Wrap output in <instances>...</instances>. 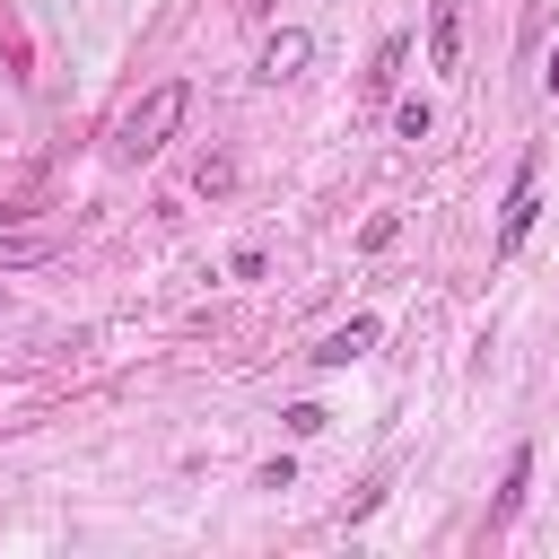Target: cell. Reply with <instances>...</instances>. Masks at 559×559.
<instances>
[{"mask_svg":"<svg viewBox=\"0 0 559 559\" xmlns=\"http://www.w3.org/2000/svg\"><path fill=\"white\" fill-rule=\"evenodd\" d=\"M183 114H192V96H183L175 79H166V87H148V96L122 114V131H114V140H122V157H157V148L183 131Z\"/></svg>","mask_w":559,"mask_h":559,"instance_id":"1","label":"cell"},{"mask_svg":"<svg viewBox=\"0 0 559 559\" xmlns=\"http://www.w3.org/2000/svg\"><path fill=\"white\" fill-rule=\"evenodd\" d=\"M533 218H542V192H533V157H524L515 183H507V210H498V253H515L533 236Z\"/></svg>","mask_w":559,"mask_h":559,"instance_id":"2","label":"cell"},{"mask_svg":"<svg viewBox=\"0 0 559 559\" xmlns=\"http://www.w3.org/2000/svg\"><path fill=\"white\" fill-rule=\"evenodd\" d=\"M376 332H384L376 314H349L341 332H323V341H314V367H349V358H367V349H376Z\"/></svg>","mask_w":559,"mask_h":559,"instance_id":"3","label":"cell"},{"mask_svg":"<svg viewBox=\"0 0 559 559\" xmlns=\"http://www.w3.org/2000/svg\"><path fill=\"white\" fill-rule=\"evenodd\" d=\"M428 70H463V0L428 9Z\"/></svg>","mask_w":559,"mask_h":559,"instance_id":"4","label":"cell"},{"mask_svg":"<svg viewBox=\"0 0 559 559\" xmlns=\"http://www.w3.org/2000/svg\"><path fill=\"white\" fill-rule=\"evenodd\" d=\"M306 61H314V35H306V26H280V35L262 44V79H297Z\"/></svg>","mask_w":559,"mask_h":559,"instance_id":"5","label":"cell"},{"mask_svg":"<svg viewBox=\"0 0 559 559\" xmlns=\"http://www.w3.org/2000/svg\"><path fill=\"white\" fill-rule=\"evenodd\" d=\"M402 61H411V35H384V44H376V70H367V96H393Z\"/></svg>","mask_w":559,"mask_h":559,"instance_id":"6","label":"cell"},{"mask_svg":"<svg viewBox=\"0 0 559 559\" xmlns=\"http://www.w3.org/2000/svg\"><path fill=\"white\" fill-rule=\"evenodd\" d=\"M524 480H533V445H515V454H507V489H498V507H489L498 524H507V515L524 507Z\"/></svg>","mask_w":559,"mask_h":559,"instance_id":"7","label":"cell"},{"mask_svg":"<svg viewBox=\"0 0 559 559\" xmlns=\"http://www.w3.org/2000/svg\"><path fill=\"white\" fill-rule=\"evenodd\" d=\"M52 262V236H0V271H35Z\"/></svg>","mask_w":559,"mask_h":559,"instance_id":"8","label":"cell"},{"mask_svg":"<svg viewBox=\"0 0 559 559\" xmlns=\"http://www.w3.org/2000/svg\"><path fill=\"white\" fill-rule=\"evenodd\" d=\"M428 122H437L428 96H402V105H393V131H402V140H428Z\"/></svg>","mask_w":559,"mask_h":559,"instance_id":"9","label":"cell"},{"mask_svg":"<svg viewBox=\"0 0 559 559\" xmlns=\"http://www.w3.org/2000/svg\"><path fill=\"white\" fill-rule=\"evenodd\" d=\"M393 236H402V218H393V210H376V218H367V227H358V245H367V253H384V245H393Z\"/></svg>","mask_w":559,"mask_h":559,"instance_id":"10","label":"cell"},{"mask_svg":"<svg viewBox=\"0 0 559 559\" xmlns=\"http://www.w3.org/2000/svg\"><path fill=\"white\" fill-rule=\"evenodd\" d=\"M192 183H201V192H227V183H236V166H227V157H201V175H192Z\"/></svg>","mask_w":559,"mask_h":559,"instance_id":"11","label":"cell"},{"mask_svg":"<svg viewBox=\"0 0 559 559\" xmlns=\"http://www.w3.org/2000/svg\"><path fill=\"white\" fill-rule=\"evenodd\" d=\"M542 79H550V96H559V44H550V70H542Z\"/></svg>","mask_w":559,"mask_h":559,"instance_id":"12","label":"cell"},{"mask_svg":"<svg viewBox=\"0 0 559 559\" xmlns=\"http://www.w3.org/2000/svg\"><path fill=\"white\" fill-rule=\"evenodd\" d=\"M253 9H271V0H253Z\"/></svg>","mask_w":559,"mask_h":559,"instance_id":"13","label":"cell"}]
</instances>
